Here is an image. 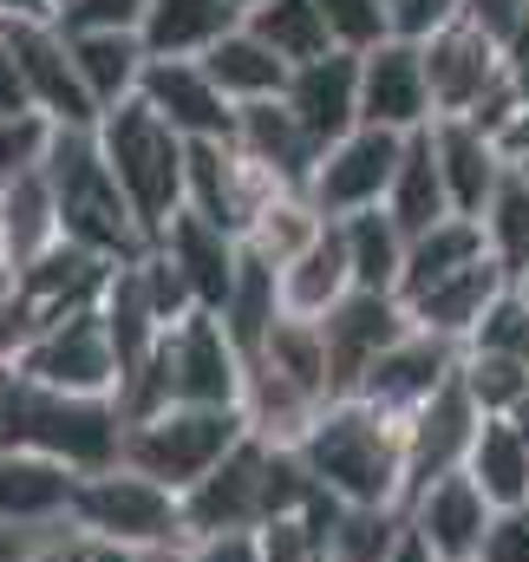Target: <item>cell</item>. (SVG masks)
<instances>
[{"instance_id": "59", "label": "cell", "mask_w": 529, "mask_h": 562, "mask_svg": "<svg viewBox=\"0 0 529 562\" xmlns=\"http://www.w3.org/2000/svg\"><path fill=\"white\" fill-rule=\"evenodd\" d=\"M524 170H529V164H524Z\"/></svg>"}, {"instance_id": "17", "label": "cell", "mask_w": 529, "mask_h": 562, "mask_svg": "<svg viewBox=\"0 0 529 562\" xmlns=\"http://www.w3.org/2000/svg\"><path fill=\"white\" fill-rule=\"evenodd\" d=\"M150 249H164V256H170V269L183 276V288L196 294V307H203V314H223V301L236 294V276H243V236H229V229L203 223L196 210H177Z\"/></svg>"}, {"instance_id": "19", "label": "cell", "mask_w": 529, "mask_h": 562, "mask_svg": "<svg viewBox=\"0 0 529 562\" xmlns=\"http://www.w3.org/2000/svg\"><path fill=\"white\" fill-rule=\"evenodd\" d=\"M72 491H79V471L40 458V451H13L0 445V530H53V524H72Z\"/></svg>"}, {"instance_id": "45", "label": "cell", "mask_w": 529, "mask_h": 562, "mask_svg": "<svg viewBox=\"0 0 529 562\" xmlns=\"http://www.w3.org/2000/svg\"><path fill=\"white\" fill-rule=\"evenodd\" d=\"M524 13H529V0H464V20H471L477 33H491L504 53H510V40H517Z\"/></svg>"}, {"instance_id": "13", "label": "cell", "mask_w": 529, "mask_h": 562, "mask_svg": "<svg viewBox=\"0 0 529 562\" xmlns=\"http://www.w3.org/2000/svg\"><path fill=\"white\" fill-rule=\"evenodd\" d=\"M425 72H431V105H438V119H471V112L510 79V53H504L491 33H477L471 20H458V26H444L438 40H425Z\"/></svg>"}, {"instance_id": "4", "label": "cell", "mask_w": 529, "mask_h": 562, "mask_svg": "<svg viewBox=\"0 0 529 562\" xmlns=\"http://www.w3.org/2000/svg\"><path fill=\"white\" fill-rule=\"evenodd\" d=\"M243 438H249V419L243 413H229V406H183L177 400V406H157V413H144V419L125 425V458L119 464L157 477L177 497H190Z\"/></svg>"}, {"instance_id": "32", "label": "cell", "mask_w": 529, "mask_h": 562, "mask_svg": "<svg viewBox=\"0 0 529 562\" xmlns=\"http://www.w3.org/2000/svg\"><path fill=\"white\" fill-rule=\"evenodd\" d=\"M347 236V262H353V288L367 294H398V276H405V249L412 236L398 229L386 210H367V216H347L340 223Z\"/></svg>"}, {"instance_id": "21", "label": "cell", "mask_w": 529, "mask_h": 562, "mask_svg": "<svg viewBox=\"0 0 529 562\" xmlns=\"http://www.w3.org/2000/svg\"><path fill=\"white\" fill-rule=\"evenodd\" d=\"M229 144H236L262 177H274L281 190H301V196H307L314 164H320V144L301 132V119H294L281 99H268V105H243V112H236V138Z\"/></svg>"}, {"instance_id": "27", "label": "cell", "mask_w": 529, "mask_h": 562, "mask_svg": "<svg viewBox=\"0 0 529 562\" xmlns=\"http://www.w3.org/2000/svg\"><path fill=\"white\" fill-rule=\"evenodd\" d=\"M72 59H79V79H86L99 119L119 112V105H132L137 92H144V72H150V53H144L137 33H79L72 40Z\"/></svg>"}, {"instance_id": "2", "label": "cell", "mask_w": 529, "mask_h": 562, "mask_svg": "<svg viewBox=\"0 0 529 562\" xmlns=\"http://www.w3.org/2000/svg\"><path fill=\"white\" fill-rule=\"evenodd\" d=\"M46 183L59 196V223H66V243L105 256V262H137L150 249L144 223H137L132 196L119 190L105 150H99V125L79 132V125H53V150H46Z\"/></svg>"}, {"instance_id": "50", "label": "cell", "mask_w": 529, "mask_h": 562, "mask_svg": "<svg viewBox=\"0 0 529 562\" xmlns=\"http://www.w3.org/2000/svg\"><path fill=\"white\" fill-rule=\"evenodd\" d=\"M380 562H438V557H431V550H425V537H418V530H412V524H398L393 550H386V557H380Z\"/></svg>"}, {"instance_id": "30", "label": "cell", "mask_w": 529, "mask_h": 562, "mask_svg": "<svg viewBox=\"0 0 529 562\" xmlns=\"http://www.w3.org/2000/svg\"><path fill=\"white\" fill-rule=\"evenodd\" d=\"M484 256H491V243H484V223H477V216H444L438 229H425V236L405 249L398 301H412V294H425V288H438V281L464 276V269H477Z\"/></svg>"}, {"instance_id": "39", "label": "cell", "mask_w": 529, "mask_h": 562, "mask_svg": "<svg viewBox=\"0 0 529 562\" xmlns=\"http://www.w3.org/2000/svg\"><path fill=\"white\" fill-rule=\"evenodd\" d=\"M464 347H477V353H504V360H524L529 367V288L510 281V288L491 301V314L477 321V334H471Z\"/></svg>"}, {"instance_id": "25", "label": "cell", "mask_w": 529, "mask_h": 562, "mask_svg": "<svg viewBox=\"0 0 529 562\" xmlns=\"http://www.w3.org/2000/svg\"><path fill=\"white\" fill-rule=\"evenodd\" d=\"M243 419L249 438H262L274 451H301V438L320 419V400L307 386H294L288 373H274L268 360H249V386H243Z\"/></svg>"}, {"instance_id": "46", "label": "cell", "mask_w": 529, "mask_h": 562, "mask_svg": "<svg viewBox=\"0 0 529 562\" xmlns=\"http://www.w3.org/2000/svg\"><path fill=\"white\" fill-rule=\"evenodd\" d=\"M484 562H529V504H517V510H497L491 543H484Z\"/></svg>"}, {"instance_id": "41", "label": "cell", "mask_w": 529, "mask_h": 562, "mask_svg": "<svg viewBox=\"0 0 529 562\" xmlns=\"http://www.w3.org/2000/svg\"><path fill=\"white\" fill-rule=\"evenodd\" d=\"M46 150H53V119H40V112L0 119V196H7L20 177H33V170L46 164Z\"/></svg>"}, {"instance_id": "15", "label": "cell", "mask_w": 529, "mask_h": 562, "mask_svg": "<svg viewBox=\"0 0 529 562\" xmlns=\"http://www.w3.org/2000/svg\"><path fill=\"white\" fill-rule=\"evenodd\" d=\"M477 431H484V413L471 406V393H464L458 380H451L425 413H412V419H405V504H412L425 484L464 471Z\"/></svg>"}, {"instance_id": "7", "label": "cell", "mask_w": 529, "mask_h": 562, "mask_svg": "<svg viewBox=\"0 0 529 562\" xmlns=\"http://www.w3.org/2000/svg\"><path fill=\"white\" fill-rule=\"evenodd\" d=\"M398 164H405V138H398V132H373V125H360V132H347L340 144L320 150L314 183H307V203H314L327 223H347V216L386 210Z\"/></svg>"}, {"instance_id": "28", "label": "cell", "mask_w": 529, "mask_h": 562, "mask_svg": "<svg viewBox=\"0 0 529 562\" xmlns=\"http://www.w3.org/2000/svg\"><path fill=\"white\" fill-rule=\"evenodd\" d=\"M203 72L223 86V99L243 112V105H268V99H288V79H294V66L268 46V40H256L249 26H236L210 59H203Z\"/></svg>"}, {"instance_id": "37", "label": "cell", "mask_w": 529, "mask_h": 562, "mask_svg": "<svg viewBox=\"0 0 529 562\" xmlns=\"http://www.w3.org/2000/svg\"><path fill=\"white\" fill-rule=\"evenodd\" d=\"M256 360H268L274 373H288L294 386H307L320 406L334 400V360H327V334H320V321H281L274 334H268V347L256 353Z\"/></svg>"}, {"instance_id": "3", "label": "cell", "mask_w": 529, "mask_h": 562, "mask_svg": "<svg viewBox=\"0 0 529 562\" xmlns=\"http://www.w3.org/2000/svg\"><path fill=\"white\" fill-rule=\"evenodd\" d=\"M99 150H105V164H112L119 190L132 196L144 236L157 243V236H164V223L183 210L190 138H177V132H170L144 99H132V105H119V112H105V119H99Z\"/></svg>"}, {"instance_id": "55", "label": "cell", "mask_w": 529, "mask_h": 562, "mask_svg": "<svg viewBox=\"0 0 529 562\" xmlns=\"http://www.w3.org/2000/svg\"><path fill=\"white\" fill-rule=\"evenodd\" d=\"M229 7H236V13H243V20H249V13H262L268 0H229Z\"/></svg>"}, {"instance_id": "5", "label": "cell", "mask_w": 529, "mask_h": 562, "mask_svg": "<svg viewBox=\"0 0 529 562\" xmlns=\"http://www.w3.org/2000/svg\"><path fill=\"white\" fill-rule=\"evenodd\" d=\"M72 530L92 537V543H112V550H157V543L190 537V517H183L177 491H164L157 477H144L132 464H112V471L79 477Z\"/></svg>"}, {"instance_id": "48", "label": "cell", "mask_w": 529, "mask_h": 562, "mask_svg": "<svg viewBox=\"0 0 529 562\" xmlns=\"http://www.w3.org/2000/svg\"><path fill=\"white\" fill-rule=\"evenodd\" d=\"M203 562H262V530H236V537H196Z\"/></svg>"}, {"instance_id": "34", "label": "cell", "mask_w": 529, "mask_h": 562, "mask_svg": "<svg viewBox=\"0 0 529 562\" xmlns=\"http://www.w3.org/2000/svg\"><path fill=\"white\" fill-rule=\"evenodd\" d=\"M256 40H268L288 66H307V59H327V53H340L334 46V33H327V13H320V0H268L262 13H249L243 20Z\"/></svg>"}, {"instance_id": "23", "label": "cell", "mask_w": 529, "mask_h": 562, "mask_svg": "<svg viewBox=\"0 0 529 562\" xmlns=\"http://www.w3.org/2000/svg\"><path fill=\"white\" fill-rule=\"evenodd\" d=\"M236 26H243V13L229 0H150L137 40L150 59H210Z\"/></svg>"}, {"instance_id": "38", "label": "cell", "mask_w": 529, "mask_h": 562, "mask_svg": "<svg viewBox=\"0 0 529 562\" xmlns=\"http://www.w3.org/2000/svg\"><path fill=\"white\" fill-rule=\"evenodd\" d=\"M458 386L471 393V406H477L484 419H510V413L529 400V367L524 360H504V353H477V347H464V360H458Z\"/></svg>"}, {"instance_id": "42", "label": "cell", "mask_w": 529, "mask_h": 562, "mask_svg": "<svg viewBox=\"0 0 529 562\" xmlns=\"http://www.w3.org/2000/svg\"><path fill=\"white\" fill-rule=\"evenodd\" d=\"M144 13H150V0H66L53 20H59V33H144Z\"/></svg>"}, {"instance_id": "11", "label": "cell", "mask_w": 529, "mask_h": 562, "mask_svg": "<svg viewBox=\"0 0 529 562\" xmlns=\"http://www.w3.org/2000/svg\"><path fill=\"white\" fill-rule=\"evenodd\" d=\"M360 125L373 132H431L438 105H431V72H425V46L386 40L373 53H360Z\"/></svg>"}, {"instance_id": "51", "label": "cell", "mask_w": 529, "mask_h": 562, "mask_svg": "<svg viewBox=\"0 0 529 562\" xmlns=\"http://www.w3.org/2000/svg\"><path fill=\"white\" fill-rule=\"evenodd\" d=\"M7 20H53V0H0Z\"/></svg>"}, {"instance_id": "1", "label": "cell", "mask_w": 529, "mask_h": 562, "mask_svg": "<svg viewBox=\"0 0 529 562\" xmlns=\"http://www.w3.org/2000/svg\"><path fill=\"white\" fill-rule=\"evenodd\" d=\"M307 477L340 510L405 517V425L367 400H327L314 431L301 438Z\"/></svg>"}, {"instance_id": "49", "label": "cell", "mask_w": 529, "mask_h": 562, "mask_svg": "<svg viewBox=\"0 0 529 562\" xmlns=\"http://www.w3.org/2000/svg\"><path fill=\"white\" fill-rule=\"evenodd\" d=\"M497 150H504V164H510V170H524V164H529V99L510 112V125L497 132Z\"/></svg>"}, {"instance_id": "22", "label": "cell", "mask_w": 529, "mask_h": 562, "mask_svg": "<svg viewBox=\"0 0 529 562\" xmlns=\"http://www.w3.org/2000/svg\"><path fill=\"white\" fill-rule=\"evenodd\" d=\"M431 150H438V170H444V183H451V210H458V216H484V203H491L497 183L510 177L497 138H491L484 125H471V119H438V125H431Z\"/></svg>"}, {"instance_id": "29", "label": "cell", "mask_w": 529, "mask_h": 562, "mask_svg": "<svg viewBox=\"0 0 529 562\" xmlns=\"http://www.w3.org/2000/svg\"><path fill=\"white\" fill-rule=\"evenodd\" d=\"M386 216H393L412 243H418L425 229H438L444 216H458V210H451V183H444L438 150H431V132H412V138H405V164H398V177H393Z\"/></svg>"}, {"instance_id": "20", "label": "cell", "mask_w": 529, "mask_h": 562, "mask_svg": "<svg viewBox=\"0 0 529 562\" xmlns=\"http://www.w3.org/2000/svg\"><path fill=\"white\" fill-rule=\"evenodd\" d=\"M112 269H119V262H105V256H92V249H79V243H59L53 256H40L33 269H20L13 288H20V307L33 314V327H46V321H59V314L99 307Z\"/></svg>"}, {"instance_id": "35", "label": "cell", "mask_w": 529, "mask_h": 562, "mask_svg": "<svg viewBox=\"0 0 529 562\" xmlns=\"http://www.w3.org/2000/svg\"><path fill=\"white\" fill-rule=\"evenodd\" d=\"M320 229H327V216H320V210H314L301 190H281L262 216L249 223L243 249H249V256H262L268 269H288V262H294L307 243H320Z\"/></svg>"}, {"instance_id": "31", "label": "cell", "mask_w": 529, "mask_h": 562, "mask_svg": "<svg viewBox=\"0 0 529 562\" xmlns=\"http://www.w3.org/2000/svg\"><path fill=\"white\" fill-rule=\"evenodd\" d=\"M464 477H471L497 510L529 504V445H524V431H517L510 419H484L471 458H464Z\"/></svg>"}, {"instance_id": "18", "label": "cell", "mask_w": 529, "mask_h": 562, "mask_svg": "<svg viewBox=\"0 0 529 562\" xmlns=\"http://www.w3.org/2000/svg\"><path fill=\"white\" fill-rule=\"evenodd\" d=\"M281 105L301 119V132L320 150L340 144L347 132H360V53H327V59L294 66Z\"/></svg>"}, {"instance_id": "43", "label": "cell", "mask_w": 529, "mask_h": 562, "mask_svg": "<svg viewBox=\"0 0 529 562\" xmlns=\"http://www.w3.org/2000/svg\"><path fill=\"white\" fill-rule=\"evenodd\" d=\"M458 20H464V0H393V40H412V46L438 40Z\"/></svg>"}, {"instance_id": "57", "label": "cell", "mask_w": 529, "mask_h": 562, "mask_svg": "<svg viewBox=\"0 0 529 562\" xmlns=\"http://www.w3.org/2000/svg\"><path fill=\"white\" fill-rule=\"evenodd\" d=\"M0 40H7V13H0Z\"/></svg>"}, {"instance_id": "9", "label": "cell", "mask_w": 529, "mask_h": 562, "mask_svg": "<svg viewBox=\"0 0 529 562\" xmlns=\"http://www.w3.org/2000/svg\"><path fill=\"white\" fill-rule=\"evenodd\" d=\"M281 196V183L262 177L229 138H203L190 144V177H183V210H196L203 223L249 236V223L262 216L268 203Z\"/></svg>"}, {"instance_id": "53", "label": "cell", "mask_w": 529, "mask_h": 562, "mask_svg": "<svg viewBox=\"0 0 529 562\" xmlns=\"http://www.w3.org/2000/svg\"><path fill=\"white\" fill-rule=\"evenodd\" d=\"M13 301H20V288H13V269H0V314H7Z\"/></svg>"}, {"instance_id": "33", "label": "cell", "mask_w": 529, "mask_h": 562, "mask_svg": "<svg viewBox=\"0 0 529 562\" xmlns=\"http://www.w3.org/2000/svg\"><path fill=\"white\" fill-rule=\"evenodd\" d=\"M281 321H288V307H281V269H268L262 256L243 249V276H236V294L223 301V327H229L236 347L256 360Z\"/></svg>"}, {"instance_id": "54", "label": "cell", "mask_w": 529, "mask_h": 562, "mask_svg": "<svg viewBox=\"0 0 529 562\" xmlns=\"http://www.w3.org/2000/svg\"><path fill=\"white\" fill-rule=\"evenodd\" d=\"M510 425L524 431V445H529V400H524V406H517V413H510Z\"/></svg>"}, {"instance_id": "12", "label": "cell", "mask_w": 529, "mask_h": 562, "mask_svg": "<svg viewBox=\"0 0 529 562\" xmlns=\"http://www.w3.org/2000/svg\"><path fill=\"white\" fill-rule=\"evenodd\" d=\"M320 334H327V360H334V400H353L360 380L373 373V360L412 334V314H405L398 294H367V288H353V294L320 321Z\"/></svg>"}, {"instance_id": "14", "label": "cell", "mask_w": 529, "mask_h": 562, "mask_svg": "<svg viewBox=\"0 0 529 562\" xmlns=\"http://www.w3.org/2000/svg\"><path fill=\"white\" fill-rule=\"evenodd\" d=\"M405 524L425 537V550H431L438 562H484L491 524H497V504H491L464 471H451V477L425 484V491L405 504Z\"/></svg>"}, {"instance_id": "40", "label": "cell", "mask_w": 529, "mask_h": 562, "mask_svg": "<svg viewBox=\"0 0 529 562\" xmlns=\"http://www.w3.org/2000/svg\"><path fill=\"white\" fill-rule=\"evenodd\" d=\"M320 13L340 53H373L393 40V0H320Z\"/></svg>"}, {"instance_id": "10", "label": "cell", "mask_w": 529, "mask_h": 562, "mask_svg": "<svg viewBox=\"0 0 529 562\" xmlns=\"http://www.w3.org/2000/svg\"><path fill=\"white\" fill-rule=\"evenodd\" d=\"M458 360H464V347H458V340L412 327L398 347H386V353L373 360V373L360 380V393H353V400H367V406H380L386 419L405 425L412 413H425V406L458 380Z\"/></svg>"}, {"instance_id": "47", "label": "cell", "mask_w": 529, "mask_h": 562, "mask_svg": "<svg viewBox=\"0 0 529 562\" xmlns=\"http://www.w3.org/2000/svg\"><path fill=\"white\" fill-rule=\"evenodd\" d=\"M33 112V92H26V79H20V59L7 53V40H0V119H26Z\"/></svg>"}, {"instance_id": "52", "label": "cell", "mask_w": 529, "mask_h": 562, "mask_svg": "<svg viewBox=\"0 0 529 562\" xmlns=\"http://www.w3.org/2000/svg\"><path fill=\"white\" fill-rule=\"evenodd\" d=\"M92 562H137V550H112V543H92Z\"/></svg>"}, {"instance_id": "24", "label": "cell", "mask_w": 529, "mask_h": 562, "mask_svg": "<svg viewBox=\"0 0 529 562\" xmlns=\"http://www.w3.org/2000/svg\"><path fill=\"white\" fill-rule=\"evenodd\" d=\"M347 294H353L347 236H340V223H327L320 243H307V249L281 269V307H288L294 321H327Z\"/></svg>"}, {"instance_id": "56", "label": "cell", "mask_w": 529, "mask_h": 562, "mask_svg": "<svg viewBox=\"0 0 529 562\" xmlns=\"http://www.w3.org/2000/svg\"><path fill=\"white\" fill-rule=\"evenodd\" d=\"M0 269H7V243H0Z\"/></svg>"}, {"instance_id": "8", "label": "cell", "mask_w": 529, "mask_h": 562, "mask_svg": "<svg viewBox=\"0 0 529 562\" xmlns=\"http://www.w3.org/2000/svg\"><path fill=\"white\" fill-rule=\"evenodd\" d=\"M7 53L20 59V79H26L40 119L79 125V132L99 125V105L79 79V59H72V40L59 33V20H7Z\"/></svg>"}, {"instance_id": "26", "label": "cell", "mask_w": 529, "mask_h": 562, "mask_svg": "<svg viewBox=\"0 0 529 562\" xmlns=\"http://www.w3.org/2000/svg\"><path fill=\"white\" fill-rule=\"evenodd\" d=\"M0 243H7V269L13 276L33 269L40 256H53L66 243V223H59V196L46 183V164L0 196Z\"/></svg>"}, {"instance_id": "44", "label": "cell", "mask_w": 529, "mask_h": 562, "mask_svg": "<svg viewBox=\"0 0 529 562\" xmlns=\"http://www.w3.org/2000/svg\"><path fill=\"white\" fill-rule=\"evenodd\" d=\"M13 562H92V537H79L72 524H53V530H33Z\"/></svg>"}, {"instance_id": "58", "label": "cell", "mask_w": 529, "mask_h": 562, "mask_svg": "<svg viewBox=\"0 0 529 562\" xmlns=\"http://www.w3.org/2000/svg\"><path fill=\"white\" fill-rule=\"evenodd\" d=\"M59 7H66V0H53V13H59Z\"/></svg>"}, {"instance_id": "6", "label": "cell", "mask_w": 529, "mask_h": 562, "mask_svg": "<svg viewBox=\"0 0 529 562\" xmlns=\"http://www.w3.org/2000/svg\"><path fill=\"white\" fill-rule=\"evenodd\" d=\"M13 367L33 386L72 393V400H119V386H125V367H119V347H112L99 307H79V314H59V321L33 327V340L20 347Z\"/></svg>"}, {"instance_id": "16", "label": "cell", "mask_w": 529, "mask_h": 562, "mask_svg": "<svg viewBox=\"0 0 529 562\" xmlns=\"http://www.w3.org/2000/svg\"><path fill=\"white\" fill-rule=\"evenodd\" d=\"M177 138H236V105L223 99V86L203 72V59H150L144 92H137Z\"/></svg>"}, {"instance_id": "36", "label": "cell", "mask_w": 529, "mask_h": 562, "mask_svg": "<svg viewBox=\"0 0 529 562\" xmlns=\"http://www.w3.org/2000/svg\"><path fill=\"white\" fill-rule=\"evenodd\" d=\"M484 243H491V262L510 281H529V170H510L497 183V196L484 203Z\"/></svg>"}]
</instances>
